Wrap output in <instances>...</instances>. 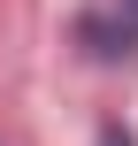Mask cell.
Returning <instances> with one entry per match:
<instances>
[{
  "instance_id": "1",
  "label": "cell",
  "mask_w": 138,
  "mask_h": 146,
  "mask_svg": "<svg viewBox=\"0 0 138 146\" xmlns=\"http://www.w3.org/2000/svg\"><path fill=\"white\" fill-rule=\"evenodd\" d=\"M85 38H92V54H131V46H138V0H115L108 23L85 15Z\"/></svg>"
},
{
  "instance_id": "2",
  "label": "cell",
  "mask_w": 138,
  "mask_h": 146,
  "mask_svg": "<svg viewBox=\"0 0 138 146\" xmlns=\"http://www.w3.org/2000/svg\"><path fill=\"white\" fill-rule=\"evenodd\" d=\"M100 146H131V131H123V123H108V131H100Z\"/></svg>"
}]
</instances>
